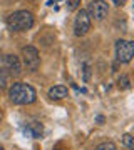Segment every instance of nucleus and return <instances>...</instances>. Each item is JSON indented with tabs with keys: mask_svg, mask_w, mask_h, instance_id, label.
Segmentation results:
<instances>
[{
	"mask_svg": "<svg viewBox=\"0 0 134 150\" xmlns=\"http://www.w3.org/2000/svg\"><path fill=\"white\" fill-rule=\"evenodd\" d=\"M34 25V15L29 10H19L14 12L7 17V27L12 32H25Z\"/></svg>",
	"mask_w": 134,
	"mask_h": 150,
	"instance_id": "nucleus-2",
	"label": "nucleus"
},
{
	"mask_svg": "<svg viewBox=\"0 0 134 150\" xmlns=\"http://www.w3.org/2000/svg\"><path fill=\"white\" fill-rule=\"evenodd\" d=\"M87 15L91 18H96V20H104L109 13V5L104 0H92L91 4L87 5Z\"/></svg>",
	"mask_w": 134,
	"mask_h": 150,
	"instance_id": "nucleus-6",
	"label": "nucleus"
},
{
	"mask_svg": "<svg viewBox=\"0 0 134 150\" xmlns=\"http://www.w3.org/2000/svg\"><path fill=\"white\" fill-rule=\"evenodd\" d=\"M126 2H128V0H113V4L114 5H118V7H123Z\"/></svg>",
	"mask_w": 134,
	"mask_h": 150,
	"instance_id": "nucleus-16",
	"label": "nucleus"
},
{
	"mask_svg": "<svg viewBox=\"0 0 134 150\" xmlns=\"http://www.w3.org/2000/svg\"><path fill=\"white\" fill-rule=\"evenodd\" d=\"M89 77H91V67L86 65L84 67V80H89Z\"/></svg>",
	"mask_w": 134,
	"mask_h": 150,
	"instance_id": "nucleus-15",
	"label": "nucleus"
},
{
	"mask_svg": "<svg viewBox=\"0 0 134 150\" xmlns=\"http://www.w3.org/2000/svg\"><path fill=\"white\" fill-rule=\"evenodd\" d=\"M67 4H69V5H67V10H75V8L79 7L80 0H69Z\"/></svg>",
	"mask_w": 134,
	"mask_h": 150,
	"instance_id": "nucleus-14",
	"label": "nucleus"
},
{
	"mask_svg": "<svg viewBox=\"0 0 134 150\" xmlns=\"http://www.w3.org/2000/svg\"><path fill=\"white\" fill-rule=\"evenodd\" d=\"M9 98H10L12 103L15 105H29V103H34L35 98H37V92L32 85L29 83H14V85L9 88Z\"/></svg>",
	"mask_w": 134,
	"mask_h": 150,
	"instance_id": "nucleus-1",
	"label": "nucleus"
},
{
	"mask_svg": "<svg viewBox=\"0 0 134 150\" xmlns=\"http://www.w3.org/2000/svg\"><path fill=\"white\" fill-rule=\"evenodd\" d=\"M49 98L50 100H62V98H65V97L69 95V90H67V87L64 85H54L49 88Z\"/></svg>",
	"mask_w": 134,
	"mask_h": 150,
	"instance_id": "nucleus-8",
	"label": "nucleus"
},
{
	"mask_svg": "<svg viewBox=\"0 0 134 150\" xmlns=\"http://www.w3.org/2000/svg\"><path fill=\"white\" fill-rule=\"evenodd\" d=\"M30 134H32L34 139H40V135H42V123L40 122L30 123Z\"/></svg>",
	"mask_w": 134,
	"mask_h": 150,
	"instance_id": "nucleus-9",
	"label": "nucleus"
},
{
	"mask_svg": "<svg viewBox=\"0 0 134 150\" xmlns=\"http://www.w3.org/2000/svg\"><path fill=\"white\" fill-rule=\"evenodd\" d=\"M0 69H4L10 77H20L22 74V64L17 55H12V54H7L4 55V59L0 62Z\"/></svg>",
	"mask_w": 134,
	"mask_h": 150,
	"instance_id": "nucleus-5",
	"label": "nucleus"
},
{
	"mask_svg": "<svg viewBox=\"0 0 134 150\" xmlns=\"http://www.w3.org/2000/svg\"><path fill=\"white\" fill-rule=\"evenodd\" d=\"M116 57L121 64H129L134 57V43L129 40H118L116 42Z\"/></svg>",
	"mask_w": 134,
	"mask_h": 150,
	"instance_id": "nucleus-4",
	"label": "nucleus"
},
{
	"mask_svg": "<svg viewBox=\"0 0 134 150\" xmlns=\"http://www.w3.org/2000/svg\"><path fill=\"white\" fill-rule=\"evenodd\" d=\"M89 30H91V17L87 15L86 10H79L74 20V33L77 37H82Z\"/></svg>",
	"mask_w": 134,
	"mask_h": 150,
	"instance_id": "nucleus-7",
	"label": "nucleus"
},
{
	"mask_svg": "<svg viewBox=\"0 0 134 150\" xmlns=\"http://www.w3.org/2000/svg\"><path fill=\"white\" fill-rule=\"evenodd\" d=\"M22 60H24V65L27 67L29 72H37L39 67H40V55H39V50L32 45H25L22 48Z\"/></svg>",
	"mask_w": 134,
	"mask_h": 150,
	"instance_id": "nucleus-3",
	"label": "nucleus"
},
{
	"mask_svg": "<svg viewBox=\"0 0 134 150\" xmlns=\"http://www.w3.org/2000/svg\"><path fill=\"white\" fill-rule=\"evenodd\" d=\"M9 79H10V75L4 69H0V88H5L7 83H9Z\"/></svg>",
	"mask_w": 134,
	"mask_h": 150,
	"instance_id": "nucleus-13",
	"label": "nucleus"
},
{
	"mask_svg": "<svg viewBox=\"0 0 134 150\" xmlns=\"http://www.w3.org/2000/svg\"><path fill=\"white\" fill-rule=\"evenodd\" d=\"M94 150H118V147H116L114 142H102V144H99Z\"/></svg>",
	"mask_w": 134,
	"mask_h": 150,
	"instance_id": "nucleus-12",
	"label": "nucleus"
},
{
	"mask_svg": "<svg viewBox=\"0 0 134 150\" xmlns=\"http://www.w3.org/2000/svg\"><path fill=\"white\" fill-rule=\"evenodd\" d=\"M0 150H2V149H0Z\"/></svg>",
	"mask_w": 134,
	"mask_h": 150,
	"instance_id": "nucleus-17",
	"label": "nucleus"
},
{
	"mask_svg": "<svg viewBox=\"0 0 134 150\" xmlns=\"http://www.w3.org/2000/svg\"><path fill=\"white\" fill-rule=\"evenodd\" d=\"M118 85H119V88H123V90H128V88H131V80H129L128 75H121V77H119Z\"/></svg>",
	"mask_w": 134,
	"mask_h": 150,
	"instance_id": "nucleus-10",
	"label": "nucleus"
},
{
	"mask_svg": "<svg viewBox=\"0 0 134 150\" xmlns=\"http://www.w3.org/2000/svg\"><path fill=\"white\" fill-rule=\"evenodd\" d=\"M123 145L128 150H133L134 149V139H133V135H131V134H124L123 135Z\"/></svg>",
	"mask_w": 134,
	"mask_h": 150,
	"instance_id": "nucleus-11",
	"label": "nucleus"
}]
</instances>
